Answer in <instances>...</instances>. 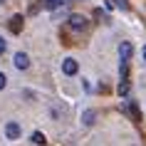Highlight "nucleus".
I'll return each mask as SVG.
<instances>
[{"label":"nucleus","instance_id":"nucleus-1","mask_svg":"<svg viewBox=\"0 0 146 146\" xmlns=\"http://www.w3.org/2000/svg\"><path fill=\"white\" fill-rule=\"evenodd\" d=\"M77 69H79V64H77V60H72V57H67V60L62 62V72L69 74V77H72V74H77Z\"/></svg>","mask_w":146,"mask_h":146},{"label":"nucleus","instance_id":"nucleus-2","mask_svg":"<svg viewBox=\"0 0 146 146\" xmlns=\"http://www.w3.org/2000/svg\"><path fill=\"white\" fill-rule=\"evenodd\" d=\"M69 27H72V30H84L87 27V17L84 15H69Z\"/></svg>","mask_w":146,"mask_h":146},{"label":"nucleus","instance_id":"nucleus-3","mask_svg":"<svg viewBox=\"0 0 146 146\" xmlns=\"http://www.w3.org/2000/svg\"><path fill=\"white\" fill-rule=\"evenodd\" d=\"M5 136L8 139H20V124L17 121H8L5 124Z\"/></svg>","mask_w":146,"mask_h":146},{"label":"nucleus","instance_id":"nucleus-4","mask_svg":"<svg viewBox=\"0 0 146 146\" xmlns=\"http://www.w3.org/2000/svg\"><path fill=\"white\" fill-rule=\"evenodd\" d=\"M119 57H121V64H129V57H131V42H121V47H119Z\"/></svg>","mask_w":146,"mask_h":146},{"label":"nucleus","instance_id":"nucleus-5","mask_svg":"<svg viewBox=\"0 0 146 146\" xmlns=\"http://www.w3.org/2000/svg\"><path fill=\"white\" fill-rule=\"evenodd\" d=\"M15 67L17 69H27V67H30V57H27L25 52H17L15 54Z\"/></svg>","mask_w":146,"mask_h":146},{"label":"nucleus","instance_id":"nucleus-6","mask_svg":"<svg viewBox=\"0 0 146 146\" xmlns=\"http://www.w3.org/2000/svg\"><path fill=\"white\" fill-rule=\"evenodd\" d=\"M124 111H129L134 121H141V114H139V107L134 104V102H129V104H124Z\"/></svg>","mask_w":146,"mask_h":146},{"label":"nucleus","instance_id":"nucleus-7","mask_svg":"<svg viewBox=\"0 0 146 146\" xmlns=\"http://www.w3.org/2000/svg\"><path fill=\"white\" fill-rule=\"evenodd\" d=\"M10 30H13V32L23 30V15H13V17H10Z\"/></svg>","mask_w":146,"mask_h":146},{"label":"nucleus","instance_id":"nucleus-8","mask_svg":"<svg viewBox=\"0 0 146 146\" xmlns=\"http://www.w3.org/2000/svg\"><path fill=\"white\" fill-rule=\"evenodd\" d=\"M94 119H97V114H94L92 109H87L84 114H82V121H84L87 126H92V124H94Z\"/></svg>","mask_w":146,"mask_h":146},{"label":"nucleus","instance_id":"nucleus-9","mask_svg":"<svg viewBox=\"0 0 146 146\" xmlns=\"http://www.w3.org/2000/svg\"><path fill=\"white\" fill-rule=\"evenodd\" d=\"M32 144H37V146H45V144H47L45 134H42V131H35V134H32Z\"/></svg>","mask_w":146,"mask_h":146},{"label":"nucleus","instance_id":"nucleus-10","mask_svg":"<svg viewBox=\"0 0 146 146\" xmlns=\"http://www.w3.org/2000/svg\"><path fill=\"white\" fill-rule=\"evenodd\" d=\"M129 94V79L126 82H119V97H126Z\"/></svg>","mask_w":146,"mask_h":146},{"label":"nucleus","instance_id":"nucleus-11","mask_svg":"<svg viewBox=\"0 0 146 146\" xmlns=\"http://www.w3.org/2000/svg\"><path fill=\"white\" fill-rule=\"evenodd\" d=\"M60 3H62V0H45V8H47V10H54Z\"/></svg>","mask_w":146,"mask_h":146},{"label":"nucleus","instance_id":"nucleus-12","mask_svg":"<svg viewBox=\"0 0 146 146\" xmlns=\"http://www.w3.org/2000/svg\"><path fill=\"white\" fill-rule=\"evenodd\" d=\"M116 8H121V10H129V0H116Z\"/></svg>","mask_w":146,"mask_h":146},{"label":"nucleus","instance_id":"nucleus-13","mask_svg":"<svg viewBox=\"0 0 146 146\" xmlns=\"http://www.w3.org/2000/svg\"><path fill=\"white\" fill-rule=\"evenodd\" d=\"M5 82H8V77H5V74H3V72H0V89H3V87H5Z\"/></svg>","mask_w":146,"mask_h":146},{"label":"nucleus","instance_id":"nucleus-14","mask_svg":"<svg viewBox=\"0 0 146 146\" xmlns=\"http://www.w3.org/2000/svg\"><path fill=\"white\" fill-rule=\"evenodd\" d=\"M3 52H5V40L0 37V54H3Z\"/></svg>","mask_w":146,"mask_h":146},{"label":"nucleus","instance_id":"nucleus-15","mask_svg":"<svg viewBox=\"0 0 146 146\" xmlns=\"http://www.w3.org/2000/svg\"><path fill=\"white\" fill-rule=\"evenodd\" d=\"M144 60H146V45H144Z\"/></svg>","mask_w":146,"mask_h":146},{"label":"nucleus","instance_id":"nucleus-16","mask_svg":"<svg viewBox=\"0 0 146 146\" xmlns=\"http://www.w3.org/2000/svg\"><path fill=\"white\" fill-rule=\"evenodd\" d=\"M3 3H5V0H0V5H3Z\"/></svg>","mask_w":146,"mask_h":146}]
</instances>
